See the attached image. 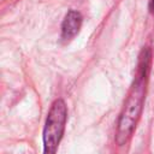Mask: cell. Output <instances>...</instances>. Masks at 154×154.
I'll return each instance as SVG.
<instances>
[{"instance_id":"1","label":"cell","mask_w":154,"mask_h":154,"mask_svg":"<svg viewBox=\"0 0 154 154\" xmlns=\"http://www.w3.org/2000/svg\"><path fill=\"white\" fill-rule=\"evenodd\" d=\"M143 55L140 59L138 71L136 73V77L134 79V83L129 90L128 97L125 100L124 107L120 112L118 124H117V131L114 136V141L118 146L125 144L140 119V116L143 109V103L146 99V91H147V84H148V73H149V51L146 49L142 53Z\"/></svg>"},{"instance_id":"2","label":"cell","mask_w":154,"mask_h":154,"mask_svg":"<svg viewBox=\"0 0 154 154\" xmlns=\"http://www.w3.org/2000/svg\"><path fill=\"white\" fill-rule=\"evenodd\" d=\"M67 119V108L63 99H57L47 114L46 123L43 126V153L42 154H55L58 146L63 138L65 124Z\"/></svg>"},{"instance_id":"3","label":"cell","mask_w":154,"mask_h":154,"mask_svg":"<svg viewBox=\"0 0 154 154\" xmlns=\"http://www.w3.org/2000/svg\"><path fill=\"white\" fill-rule=\"evenodd\" d=\"M82 20V14L76 10H70L66 13L61 23V40L64 42L71 41L79 32Z\"/></svg>"},{"instance_id":"4","label":"cell","mask_w":154,"mask_h":154,"mask_svg":"<svg viewBox=\"0 0 154 154\" xmlns=\"http://www.w3.org/2000/svg\"><path fill=\"white\" fill-rule=\"evenodd\" d=\"M150 11L154 14V0H150Z\"/></svg>"}]
</instances>
